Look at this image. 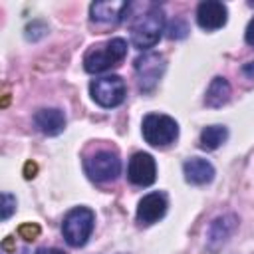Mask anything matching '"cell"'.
Returning <instances> with one entry per match:
<instances>
[{"label":"cell","instance_id":"1","mask_svg":"<svg viewBox=\"0 0 254 254\" xmlns=\"http://www.w3.org/2000/svg\"><path fill=\"white\" fill-rule=\"evenodd\" d=\"M127 16L131 28V44L141 52H149V48H153L159 42L165 30L163 8L153 2L131 4Z\"/></svg>","mask_w":254,"mask_h":254},{"label":"cell","instance_id":"2","mask_svg":"<svg viewBox=\"0 0 254 254\" xmlns=\"http://www.w3.org/2000/svg\"><path fill=\"white\" fill-rule=\"evenodd\" d=\"M127 56V42L123 38H111L103 44L91 46L83 56V69L87 73H101L119 65Z\"/></svg>","mask_w":254,"mask_h":254},{"label":"cell","instance_id":"3","mask_svg":"<svg viewBox=\"0 0 254 254\" xmlns=\"http://www.w3.org/2000/svg\"><path fill=\"white\" fill-rule=\"evenodd\" d=\"M93 226H95L93 210L87 208V206H75L64 216L62 234H64V238L69 246L79 248L89 240V236L93 232Z\"/></svg>","mask_w":254,"mask_h":254},{"label":"cell","instance_id":"4","mask_svg":"<svg viewBox=\"0 0 254 254\" xmlns=\"http://www.w3.org/2000/svg\"><path fill=\"white\" fill-rule=\"evenodd\" d=\"M143 139L151 147H169L179 137V123L165 113H149L141 123Z\"/></svg>","mask_w":254,"mask_h":254},{"label":"cell","instance_id":"5","mask_svg":"<svg viewBox=\"0 0 254 254\" xmlns=\"http://www.w3.org/2000/svg\"><path fill=\"white\" fill-rule=\"evenodd\" d=\"M83 171L95 183H109L119 177L121 159H119L117 151L99 149V151L83 157Z\"/></svg>","mask_w":254,"mask_h":254},{"label":"cell","instance_id":"6","mask_svg":"<svg viewBox=\"0 0 254 254\" xmlns=\"http://www.w3.org/2000/svg\"><path fill=\"white\" fill-rule=\"evenodd\" d=\"M89 95L99 107L111 109V107H117L125 101L127 85H125L123 77H119V75L95 77L89 83Z\"/></svg>","mask_w":254,"mask_h":254},{"label":"cell","instance_id":"7","mask_svg":"<svg viewBox=\"0 0 254 254\" xmlns=\"http://www.w3.org/2000/svg\"><path fill=\"white\" fill-rule=\"evenodd\" d=\"M167 64H165V56L159 52H143L137 60H135V73H137V81L141 91L149 93L155 89V85L159 83L163 71H165Z\"/></svg>","mask_w":254,"mask_h":254},{"label":"cell","instance_id":"8","mask_svg":"<svg viewBox=\"0 0 254 254\" xmlns=\"http://www.w3.org/2000/svg\"><path fill=\"white\" fill-rule=\"evenodd\" d=\"M127 179L135 187H149L157 179V163L153 155L137 151L131 155L129 165H127Z\"/></svg>","mask_w":254,"mask_h":254},{"label":"cell","instance_id":"9","mask_svg":"<svg viewBox=\"0 0 254 254\" xmlns=\"http://www.w3.org/2000/svg\"><path fill=\"white\" fill-rule=\"evenodd\" d=\"M131 2H93L89 6V20L95 26H117L127 18Z\"/></svg>","mask_w":254,"mask_h":254},{"label":"cell","instance_id":"10","mask_svg":"<svg viewBox=\"0 0 254 254\" xmlns=\"http://www.w3.org/2000/svg\"><path fill=\"white\" fill-rule=\"evenodd\" d=\"M226 20H228V10L218 0H204L196 6V24L206 32L222 28Z\"/></svg>","mask_w":254,"mask_h":254},{"label":"cell","instance_id":"11","mask_svg":"<svg viewBox=\"0 0 254 254\" xmlns=\"http://www.w3.org/2000/svg\"><path fill=\"white\" fill-rule=\"evenodd\" d=\"M167 206H169V202H167V194L165 192H159V190L149 192L137 204V220L141 224L149 226V224H153V222H157V220H161L165 216Z\"/></svg>","mask_w":254,"mask_h":254},{"label":"cell","instance_id":"12","mask_svg":"<svg viewBox=\"0 0 254 254\" xmlns=\"http://www.w3.org/2000/svg\"><path fill=\"white\" fill-rule=\"evenodd\" d=\"M34 125L40 133H44L48 137H56L65 129V115L58 107L38 109L34 113Z\"/></svg>","mask_w":254,"mask_h":254},{"label":"cell","instance_id":"13","mask_svg":"<svg viewBox=\"0 0 254 254\" xmlns=\"http://www.w3.org/2000/svg\"><path fill=\"white\" fill-rule=\"evenodd\" d=\"M183 175H185V181L190 185H206L214 179V167L206 159L190 157L183 163Z\"/></svg>","mask_w":254,"mask_h":254},{"label":"cell","instance_id":"14","mask_svg":"<svg viewBox=\"0 0 254 254\" xmlns=\"http://www.w3.org/2000/svg\"><path fill=\"white\" fill-rule=\"evenodd\" d=\"M238 224V218L234 214H224V216H218L210 222V228H208V242H210V248H218L236 228Z\"/></svg>","mask_w":254,"mask_h":254},{"label":"cell","instance_id":"15","mask_svg":"<svg viewBox=\"0 0 254 254\" xmlns=\"http://www.w3.org/2000/svg\"><path fill=\"white\" fill-rule=\"evenodd\" d=\"M230 83L226 81V77L216 75L212 77L206 93H204V105L206 107H222L224 103H228L230 99Z\"/></svg>","mask_w":254,"mask_h":254},{"label":"cell","instance_id":"16","mask_svg":"<svg viewBox=\"0 0 254 254\" xmlns=\"http://www.w3.org/2000/svg\"><path fill=\"white\" fill-rule=\"evenodd\" d=\"M228 139V129L224 125H208L200 131L198 147L202 151H214Z\"/></svg>","mask_w":254,"mask_h":254},{"label":"cell","instance_id":"17","mask_svg":"<svg viewBox=\"0 0 254 254\" xmlns=\"http://www.w3.org/2000/svg\"><path fill=\"white\" fill-rule=\"evenodd\" d=\"M187 32H189V28H187V24L183 22V20H173L169 26H167V36L171 38V40H181V38H185L187 36Z\"/></svg>","mask_w":254,"mask_h":254},{"label":"cell","instance_id":"18","mask_svg":"<svg viewBox=\"0 0 254 254\" xmlns=\"http://www.w3.org/2000/svg\"><path fill=\"white\" fill-rule=\"evenodd\" d=\"M2 220H8L12 216V212L16 210V196L10 194V192H2Z\"/></svg>","mask_w":254,"mask_h":254},{"label":"cell","instance_id":"19","mask_svg":"<svg viewBox=\"0 0 254 254\" xmlns=\"http://www.w3.org/2000/svg\"><path fill=\"white\" fill-rule=\"evenodd\" d=\"M18 234H20L24 240L32 242V240H36V238L40 236V226H38L36 222H26V224H22V226L18 228Z\"/></svg>","mask_w":254,"mask_h":254},{"label":"cell","instance_id":"20","mask_svg":"<svg viewBox=\"0 0 254 254\" xmlns=\"http://www.w3.org/2000/svg\"><path fill=\"white\" fill-rule=\"evenodd\" d=\"M244 40H246V44H248V46H252V48H254V18H252V20L248 22V26H246Z\"/></svg>","mask_w":254,"mask_h":254},{"label":"cell","instance_id":"21","mask_svg":"<svg viewBox=\"0 0 254 254\" xmlns=\"http://www.w3.org/2000/svg\"><path fill=\"white\" fill-rule=\"evenodd\" d=\"M36 171H38L36 163L28 161V163L24 165V177H26V179H34V177H36Z\"/></svg>","mask_w":254,"mask_h":254},{"label":"cell","instance_id":"22","mask_svg":"<svg viewBox=\"0 0 254 254\" xmlns=\"http://www.w3.org/2000/svg\"><path fill=\"white\" fill-rule=\"evenodd\" d=\"M242 73L250 79V81H254V62H248V64H244L242 65Z\"/></svg>","mask_w":254,"mask_h":254},{"label":"cell","instance_id":"23","mask_svg":"<svg viewBox=\"0 0 254 254\" xmlns=\"http://www.w3.org/2000/svg\"><path fill=\"white\" fill-rule=\"evenodd\" d=\"M14 248H16V246H14V236H6L4 242H2V250L10 254V252H14Z\"/></svg>","mask_w":254,"mask_h":254},{"label":"cell","instance_id":"24","mask_svg":"<svg viewBox=\"0 0 254 254\" xmlns=\"http://www.w3.org/2000/svg\"><path fill=\"white\" fill-rule=\"evenodd\" d=\"M36 254H65V252L60 248H40V250H36Z\"/></svg>","mask_w":254,"mask_h":254},{"label":"cell","instance_id":"25","mask_svg":"<svg viewBox=\"0 0 254 254\" xmlns=\"http://www.w3.org/2000/svg\"><path fill=\"white\" fill-rule=\"evenodd\" d=\"M4 254H8V252H4Z\"/></svg>","mask_w":254,"mask_h":254}]
</instances>
